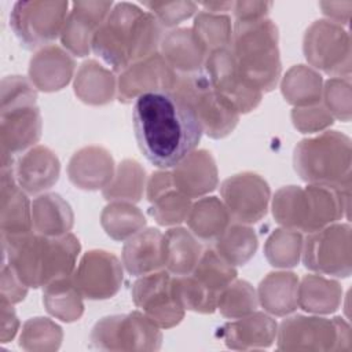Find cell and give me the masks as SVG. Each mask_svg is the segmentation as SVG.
Returning <instances> with one entry per match:
<instances>
[{"label": "cell", "mask_w": 352, "mask_h": 352, "mask_svg": "<svg viewBox=\"0 0 352 352\" xmlns=\"http://www.w3.org/2000/svg\"><path fill=\"white\" fill-rule=\"evenodd\" d=\"M132 122L140 151L160 169L179 164L197 148L204 133L194 111L173 92L139 96Z\"/></svg>", "instance_id": "1"}, {"label": "cell", "mask_w": 352, "mask_h": 352, "mask_svg": "<svg viewBox=\"0 0 352 352\" xmlns=\"http://www.w3.org/2000/svg\"><path fill=\"white\" fill-rule=\"evenodd\" d=\"M162 26L150 12L133 3H117L96 30L92 51L114 73L158 52Z\"/></svg>", "instance_id": "2"}, {"label": "cell", "mask_w": 352, "mask_h": 352, "mask_svg": "<svg viewBox=\"0 0 352 352\" xmlns=\"http://www.w3.org/2000/svg\"><path fill=\"white\" fill-rule=\"evenodd\" d=\"M4 260L28 287H44L52 280L72 275L81 249L72 232L47 236L34 231L1 236Z\"/></svg>", "instance_id": "3"}, {"label": "cell", "mask_w": 352, "mask_h": 352, "mask_svg": "<svg viewBox=\"0 0 352 352\" xmlns=\"http://www.w3.org/2000/svg\"><path fill=\"white\" fill-rule=\"evenodd\" d=\"M351 190L323 184L286 186L272 198V214L278 224L296 231L314 232L349 216Z\"/></svg>", "instance_id": "4"}, {"label": "cell", "mask_w": 352, "mask_h": 352, "mask_svg": "<svg viewBox=\"0 0 352 352\" xmlns=\"http://www.w3.org/2000/svg\"><path fill=\"white\" fill-rule=\"evenodd\" d=\"M278 28L270 18L235 21L231 51L242 78L260 92L272 91L282 72Z\"/></svg>", "instance_id": "5"}, {"label": "cell", "mask_w": 352, "mask_h": 352, "mask_svg": "<svg viewBox=\"0 0 352 352\" xmlns=\"http://www.w3.org/2000/svg\"><path fill=\"white\" fill-rule=\"evenodd\" d=\"M41 129L36 87L23 76L4 77L0 96L1 155L14 157L34 147Z\"/></svg>", "instance_id": "6"}, {"label": "cell", "mask_w": 352, "mask_h": 352, "mask_svg": "<svg viewBox=\"0 0 352 352\" xmlns=\"http://www.w3.org/2000/svg\"><path fill=\"white\" fill-rule=\"evenodd\" d=\"M293 165L301 180L351 190V139L338 131H324L297 143Z\"/></svg>", "instance_id": "7"}, {"label": "cell", "mask_w": 352, "mask_h": 352, "mask_svg": "<svg viewBox=\"0 0 352 352\" xmlns=\"http://www.w3.org/2000/svg\"><path fill=\"white\" fill-rule=\"evenodd\" d=\"M172 92L195 114L202 132L212 139L228 136L239 121V113L213 88L205 70L177 74Z\"/></svg>", "instance_id": "8"}, {"label": "cell", "mask_w": 352, "mask_h": 352, "mask_svg": "<svg viewBox=\"0 0 352 352\" xmlns=\"http://www.w3.org/2000/svg\"><path fill=\"white\" fill-rule=\"evenodd\" d=\"M279 351H351L352 334L342 318L294 315L286 318L276 333Z\"/></svg>", "instance_id": "9"}, {"label": "cell", "mask_w": 352, "mask_h": 352, "mask_svg": "<svg viewBox=\"0 0 352 352\" xmlns=\"http://www.w3.org/2000/svg\"><path fill=\"white\" fill-rule=\"evenodd\" d=\"M91 342L102 351H158L162 333L142 311H133L99 319L92 327Z\"/></svg>", "instance_id": "10"}, {"label": "cell", "mask_w": 352, "mask_h": 352, "mask_svg": "<svg viewBox=\"0 0 352 352\" xmlns=\"http://www.w3.org/2000/svg\"><path fill=\"white\" fill-rule=\"evenodd\" d=\"M302 263L320 275L348 278L352 272V228L348 223H333L309 232L304 239Z\"/></svg>", "instance_id": "11"}, {"label": "cell", "mask_w": 352, "mask_h": 352, "mask_svg": "<svg viewBox=\"0 0 352 352\" xmlns=\"http://www.w3.org/2000/svg\"><path fill=\"white\" fill-rule=\"evenodd\" d=\"M67 15V1H16L10 15V25L21 44L34 50L47 47L58 36L60 37Z\"/></svg>", "instance_id": "12"}, {"label": "cell", "mask_w": 352, "mask_h": 352, "mask_svg": "<svg viewBox=\"0 0 352 352\" xmlns=\"http://www.w3.org/2000/svg\"><path fill=\"white\" fill-rule=\"evenodd\" d=\"M302 51L312 69L334 77L351 76V37L344 26L329 19L312 22L305 30Z\"/></svg>", "instance_id": "13"}, {"label": "cell", "mask_w": 352, "mask_h": 352, "mask_svg": "<svg viewBox=\"0 0 352 352\" xmlns=\"http://www.w3.org/2000/svg\"><path fill=\"white\" fill-rule=\"evenodd\" d=\"M133 304L160 329L182 322L186 309L173 292V275L164 270L142 275L132 286Z\"/></svg>", "instance_id": "14"}, {"label": "cell", "mask_w": 352, "mask_h": 352, "mask_svg": "<svg viewBox=\"0 0 352 352\" xmlns=\"http://www.w3.org/2000/svg\"><path fill=\"white\" fill-rule=\"evenodd\" d=\"M220 195L231 220L250 226L267 214L271 190L260 175L242 172L227 177L220 184Z\"/></svg>", "instance_id": "15"}, {"label": "cell", "mask_w": 352, "mask_h": 352, "mask_svg": "<svg viewBox=\"0 0 352 352\" xmlns=\"http://www.w3.org/2000/svg\"><path fill=\"white\" fill-rule=\"evenodd\" d=\"M205 73L213 88L239 114L254 110L263 98V92L250 87L239 74L231 47L210 52L206 56Z\"/></svg>", "instance_id": "16"}, {"label": "cell", "mask_w": 352, "mask_h": 352, "mask_svg": "<svg viewBox=\"0 0 352 352\" xmlns=\"http://www.w3.org/2000/svg\"><path fill=\"white\" fill-rule=\"evenodd\" d=\"M72 278L82 297L106 300L116 296L121 287L122 264L116 254L94 249L82 254Z\"/></svg>", "instance_id": "17"}, {"label": "cell", "mask_w": 352, "mask_h": 352, "mask_svg": "<svg viewBox=\"0 0 352 352\" xmlns=\"http://www.w3.org/2000/svg\"><path fill=\"white\" fill-rule=\"evenodd\" d=\"M176 80L177 73L168 65L161 52H155L120 73L117 99L122 103H131L144 94L172 92Z\"/></svg>", "instance_id": "18"}, {"label": "cell", "mask_w": 352, "mask_h": 352, "mask_svg": "<svg viewBox=\"0 0 352 352\" xmlns=\"http://www.w3.org/2000/svg\"><path fill=\"white\" fill-rule=\"evenodd\" d=\"M113 1H74L60 33V43L74 56L89 55L92 40L113 8Z\"/></svg>", "instance_id": "19"}, {"label": "cell", "mask_w": 352, "mask_h": 352, "mask_svg": "<svg viewBox=\"0 0 352 352\" xmlns=\"http://www.w3.org/2000/svg\"><path fill=\"white\" fill-rule=\"evenodd\" d=\"M1 236L23 235L33 231L32 204L15 179V160L1 161L0 188Z\"/></svg>", "instance_id": "20"}, {"label": "cell", "mask_w": 352, "mask_h": 352, "mask_svg": "<svg viewBox=\"0 0 352 352\" xmlns=\"http://www.w3.org/2000/svg\"><path fill=\"white\" fill-rule=\"evenodd\" d=\"M76 62L66 50L50 44L40 48L29 62V80L36 89L55 92L65 88L73 78Z\"/></svg>", "instance_id": "21"}, {"label": "cell", "mask_w": 352, "mask_h": 352, "mask_svg": "<svg viewBox=\"0 0 352 352\" xmlns=\"http://www.w3.org/2000/svg\"><path fill=\"white\" fill-rule=\"evenodd\" d=\"M60 162L56 154L41 144L25 151L15 161V179L26 194H41L59 179Z\"/></svg>", "instance_id": "22"}, {"label": "cell", "mask_w": 352, "mask_h": 352, "mask_svg": "<svg viewBox=\"0 0 352 352\" xmlns=\"http://www.w3.org/2000/svg\"><path fill=\"white\" fill-rule=\"evenodd\" d=\"M177 191L188 198H201L216 190L219 172L216 161L208 150H194L184 157L172 170Z\"/></svg>", "instance_id": "23"}, {"label": "cell", "mask_w": 352, "mask_h": 352, "mask_svg": "<svg viewBox=\"0 0 352 352\" xmlns=\"http://www.w3.org/2000/svg\"><path fill=\"white\" fill-rule=\"evenodd\" d=\"M220 336L230 349L249 351L268 348L276 338L278 324L275 319L264 312H252L226 323Z\"/></svg>", "instance_id": "24"}, {"label": "cell", "mask_w": 352, "mask_h": 352, "mask_svg": "<svg viewBox=\"0 0 352 352\" xmlns=\"http://www.w3.org/2000/svg\"><path fill=\"white\" fill-rule=\"evenodd\" d=\"M114 172L111 154L100 146L80 148L72 155L67 165L70 182L81 190H103L113 179Z\"/></svg>", "instance_id": "25"}, {"label": "cell", "mask_w": 352, "mask_h": 352, "mask_svg": "<svg viewBox=\"0 0 352 352\" xmlns=\"http://www.w3.org/2000/svg\"><path fill=\"white\" fill-rule=\"evenodd\" d=\"M164 234L157 228H143L126 239L122 248V265L135 276L165 268Z\"/></svg>", "instance_id": "26"}, {"label": "cell", "mask_w": 352, "mask_h": 352, "mask_svg": "<svg viewBox=\"0 0 352 352\" xmlns=\"http://www.w3.org/2000/svg\"><path fill=\"white\" fill-rule=\"evenodd\" d=\"M160 51L177 74L202 70L208 56L192 28H177L168 32L161 40Z\"/></svg>", "instance_id": "27"}, {"label": "cell", "mask_w": 352, "mask_h": 352, "mask_svg": "<svg viewBox=\"0 0 352 352\" xmlns=\"http://www.w3.org/2000/svg\"><path fill=\"white\" fill-rule=\"evenodd\" d=\"M73 87L76 96L91 106L107 104L117 96L114 72L95 59H88L80 65Z\"/></svg>", "instance_id": "28"}, {"label": "cell", "mask_w": 352, "mask_h": 352, "mask_svg": "<svg viewBox=\"0 0 352 352\" xmlns=\"http://www.w3.org/2000/svg\"><path fill=\"white\" fill-rule=\"evenodd\" d=\"M298 276L294 272H270L258 285V304L265 312L275 316L294 312L298 307Z\"/></svg>", "instance_id": "29"}, {"label": "cell", "mask_w": 352, "mask_h": 352, "mask_svg": "<svg viewBox=\"0 0 352 352\" xmlns=\"http://www.w3.org/2000/svg\"><path fill=\"white\" fill-rule=\"evenodd\" d=\"M32 223L37 234L60 236L70 232L74 224L72 206L59 194L45 192L32 202Z\"/></svg>", "instance_id": "30"}, {"label": "cell", "mask_w": 352, "mask_h": 352, "mask_svg": "<svg viewBox=\"0 0 352 352\" xmlns=\"http://www.w3.org/2000/svg\"><path fill=\"white\" fill-rule=\"evenodd\" d=\"M165 270L175 276L188 275L197 265L204 249L197 236L183 227H172L164 234Z\"/></svg>", "instance_id": "31"}, {"label": "cell", "mask_w": 352, "mask_h": 352, "mask_svg": "<svg viewBox=\"0 0 352 352\" xmlns=\"http://www.w3.org/2000/svg\"><path fill=\"white\" fill-rule=\"evenodd\" d=\"M342 287L330 278L319 274L305 275L298 283V307L309 314L326 315L341 305Z\"/></svg>", "instance_id": "32"}, {"label": "cell", "mask_w": 352, "mask_h": 352, "mask_svg": "<svg viewBox=\"0 0 352 352\" xmlns=\"http://www.w3.org/2000/svg\"><path fill=\"white\" fill-rule=\"evenodd\" d=\"M186 221L198 239L214 242L230 226L231 217L220 198L201 197L192 202Z\"/></svg>", "instance_id": "33"}, {"label": "cell", "mask_w": 352, "mask_h": 352, "mask_svg": "<svg viewBox=\"0 0 352 352\" xmlns=\"http://www.w3.org/2000/svg\"><path fill=\"white\" fill-rule=\"evenodd\" d=\"M280 91L285 100L294 107L318 104L322 103L323 78L309 66L294 65L282 77Z\"/></svg>", "instance_id": "34"}, {"label": "cell", "mask_w": 352, "mask_h": 352, "mask_svg": "<svg viewBox=\"0 0 352 352\" xmlns=\"http://www.w3.org/2000/svg\"><path fill=\"white\" fill-rule=\"evenodd\" d=\"M43 304L50 315L67 323L78 320L84 312L82 294L72 275L58 278L44 286Z\"/></svg>", "instance_id": "35"}, {"label": "cell", "mask_w": 352, "mask_h": 352, "mask_svg": "<svg viewBox=\"0 0 352 352\" xmlns=\"http://www.w3.org/2000/svg\"><path fill=\"white\" fill-rule=\"evenodd\" d=\"M100 224L111 239L126 241L144 228L146 217L132 202L111 201L102 210Z\"/></svg>", "instance_id": "36"}, {"label": "cell", "mask_w": 352, "mask_h": 352, "mask_svg": "<svg viewBox=\"0 0 352 352\" xmlns=\"http://www.w3.org/2000/svg\"><path fill=\"white\" fill-rule=\"evenodd\" d=\"M146 187V172L135 160H122L117 166L113 179L102 190L103 198L111 201L139 202Z\"/></svg>", "instance_id": "37"}, {"label": "cell", "mask_w": 352, "mask_h": 352, "mask_svg": "<svg viewBox=\"0 0 352 352\" xmlns=\"http://www.w3.org/2000/svg\"><path fill=\"white\" fill-rule=\"evenodd\" d=\"M213 243V249L227 263L235 267L246 264L254 256L258 239L250 226L232 223Z\"/></svg>", "instance_id": "38"}, {"label": "cell", "mask_w": 352, "mask_h": 352, "mask_svg": "<svg viewBox=\"0 0 352 352\" xmlns=\"http://www.w3.org/2000/svg\"><path fill=\"white\" fill-rule=\"evenodd\" d=\"M191 275L204 289L219 298V294L236 279V270L213 248H209L204 249Z\"/></svg>", "instance_id": "39"}, {"label": "cell", "mask_w": 352, "mask_h": 352, "mask_svg": "<svg viewBox=\"0 0 352 352\" xmlns=\"http://www.w3.org/2000/svg\"><path fill=\"white\" fill-rule=\"evenodd\" d=\"M304 238L300 231L276 228L267 238L264 254L268 263L276 268H292L300 263Z\"/></svg>", "instance_id": "40"}, {"label": "cell", "mask_w": 352, "mask_h": 352, "mask_svg": "<svg viewBox=\"0 0 352 352\" xmlns=\"http://www.w3.org/2000/svg\"><path fill=\"white\" fill-rule=\"evenodd\" d=\"M192 30L208 55L216 50L231 47L232 25L226 14L201 11L195 15Z\"/></svg>", "instance_id": "41"}, {"label": "cell", "mask_w": 352, "mask_h": 352, "mask_svg": "<svg viewBox=\"0 0 352 352\" xmlns=\"http://www.w3.org/2000/svg\"><path fill=\"white\" fill-rule=\"evenodd\" d=\"M63 340L62 327L54 320L43 316L28 319L21 330L19 346L32 352L56 351Z\"/></svg>", "instance_id": "42"}, {"label": "cell", "mask_w": 352, "mask_h": 352, "mask_svg": "<svg viewBox=\"0 0 352 352\" xmlns=\"http://www.w3.org/2000/svg\"><path fill=\"white\" fill-rule=\"evenodd\" d=\"M258 305L257 292L246 280L231 282L217 298V309L230 319H238L256 311Z\"/></svg>", "instance_id": "43"}, {"label": "cell", "mask_w": 352, "mask_h": 352, "mask_svg": "<svg viewBox=\"0 0 352 352\" xmlns=\"http://www.w3.org/2000/svg\"><path fill=\"white\" fill-rule=\"evenodd\" d=\"M173 292L179 304L198 314H213L217 309V297L204 289L191 274L173 275Z\"/></svg>", "instance_id": "44"}, {"label": "cell", "mask_w": 352, "mask_h": 352, "mask_svg": "<svg viewBox=\"0 0 352 352\" xmlns=\"http://www.w3.org/2000/svg\"><path fill=\"white\" fill-rule=\"evenodd\" d=\"M191 205V198L170 188L151 202L148 213L160 226L173 227L187 220Z\"/></svg>", "instance_id": "45"}, {"label": "cell", "mask_w": 352, "mask_h": 352, "mask_svg": "<svg viewBox=\"0 0 352 352\" xmlns=\"http://www.w3.org/2000/svg\"><path fill=\"white\" fill-rule=\"evenodd\" d=\"M322 103L340 121H349L352 116V89L349 77H331L323 84Z\"/></svg>", "instance_id": "46"}, {"label": "cell", "mask_w": 352, "mask_h": 352, "mask_svg": "<svg viewBox=\"0 0 352 352\" xmlns=\"http://www.w3.org/2000/svg\"><path fill=\"white\" fill-rule=\"evenodd\" d=\"M143 6L162 28H173L191 18L198 10V3L194 1H143Z\"/></svg>", "instance_id": "47"}, {"label": "cell", "mask_w": 352, "mask_h": 352, "mask_svg": "<svg viewBox=\"0 0 352 352\" xmlns=\"http://www.w3.org/2000/svg\"><path fill=\"white\" fill-rule=\"evenodd\" d=\"M292 122L301 133H315L333 125L334 118L323 103H318L305 107H294L292 110Z\"/></svg>", "instance_id": "48"}, {"label": "cell", "mask_w": 352, "mask_h": 352, "mask_svg": "<svg viewBox=\"0 0 352 352\" xmlns=\"http://www.w3.org/2000/svg\"><path fill=\"white\" fill-rule=\"evenodd\" d=\"M28 286L18 278L11 265L3 261L1 267V286H0V297L7 300L11 304L21 302L28 294Z\"/></svg>", "instance_id": "49"}, {"label": "cell", "mask_w": 352, "mask_h": 352, "mask_svg": "<svg viewBox=\"0 0 352 352\" xmlns=\"http://www.w3.org/2000/svg\"><path fill=\"white\" fill-rule=\"evenodd\" d=\"M272 6V1H235L232 10L235 21H257L267 18Z\"/></svg>", "instance_id": "50"}, {"label": "cell", "mask_w": 352, "mask_h": 352, "mask_svg": "<svg viewBox=\"0 0 352 352\" xmlns=\"http://www.w3.org/2000/svg\"><path fill=\"white\" fill-rule=\"evenodd\" d=\"M14 304L8 302L4 298H0V318H1V331H0V342H10L18 333L19 319L12 307Z\"/></svg>", "instance_id": "51"}, {"label": "cell", "mask_w": 352, "mask_h": 352, "mask_svg": "<svg viewBox=\"0 0 352 352\" xmlns=\"http://www.w3.org/2000/svg\"><path fill=\"white\" fill-rule=\"evenodd\" d=\"M170 188H176L173 183V176L170 170H157L154 172L146 184V197L147 201L151 204L155 198L161 194L166 192Z\"/></svg>", "instance_id": "52"}, {"label": "cell", "mask_w": 352, "mask_h": 352, "mask_svg": "<svg viewBox=\"0 0 352 352\" xmlns=\"http://www.w3.org/2000/svg\"><path fill=\"white\" fill-rule=\"evenodd\" d=\"M319 7L322 12L338 25H346L352 12V1H320Z\"/></svg>", "instance_id": "53"}, {"label": "cell", "mask_w": 352, "mask_h": 352, "mask_svg": "<svg viewBox=\"0 0 352 352\" xmlns=\"http://www.w3.org/2000/svg\"><path fill=\"white\" fill-rule=\"evenodd\" d=\"M198 6H202L205 11L213 12V14H221L224 11L232 10L234 1H202Z\"/></svg>", "instance_id": "54"}]
</instances>
